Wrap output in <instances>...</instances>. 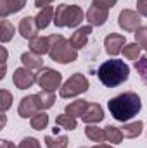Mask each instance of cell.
<instances>
[{"label": "cell", "instance_id": "5b68a950", "mask_svg": "<svg viewBox=\"0 0 147 148\" xmlns=\"http://www.w3.org/2000/svg\"><path fill=\"white\" fill-rule=\"evenodd\" d=\"M90 83L87 79V76L81 73H74L73 76H69V79L61 86L59 90V97L61 98H73V97H78L81 93H85L88 90Z\"/></svg>", "mask_w": 147, "mask_h": 148}, {"label": "cell", "instance_id": "1f68e13d", "mask_svg": "<svg viewBox=\"0 0 147 148\" xmlns=\"http://www.w3.org/2000/svg\"><path fill=\"white\" fill-rule=\"evenodd\" d=\"M17 148H42L40 141L37 138H31V136H26L21 140V143L17 145Z\"/></svg>", "mask_w": 147, "mask_h": 148}, {"label": "cell", "instance_id": "8d00e7d4", "mask_svg": "<svg viewBox=\"0 0 147 148\" xmlns=\"http://www.w3.org/2000/svg\"><path fill=\"white\" fill-rule=\"evenodd\" d=\"M92 148H114V147H111V145H106V143H97L95 147H92Z\"/></svg>", "mask_w": 147, "mask_h": 148}, {"label": "cell", "instance_id": "9c48e42d", "mask_svg": "<svg viewBox=\"0 0 147 148\" xmlns=\"http://www.w3.org/2000/svg\"><path fill=\"white\" fill-rule=\"evenodd\" d=\"M126 45V38L125 35L119 33H109L104 38V47H106V53L111 57H116L118 53L123 52V47Z\"/></svg>", "mask_w": 147, "mask_h": 148}, {"label": "cell", "instance_id": "9a60e30c", "mask_svg": "<svg viewBox=\"0 0 147 148\" xmlns=\"http://www.w3.org/2000/svg\"><path fill=\"white\" fill-rule=\"evenodd\" d=\"M24 5H26V0H0V17L7 19V16L23 10Z\"/></svg>", "mask_w": 147, "mask_h": 148}, {"label": "cell", "instance_id": "f546056e", "mask_svg": "<svg viewBox=\"0 0 147 148\" xmlns=\"http://www.w3.org/2000/svg\"><path fill=\"white\" fill-rule=\"evenodd\" d=\"M135 69H137V73L140 74V77L147 83V55L140 57L139 60H135Z\"/></svg>", "mask_w": 147, "mask_h": 148}, {"label": "cell", "instance_id": "8fae6325", "mask_svg": "<svg viewBox=\"0 0 147 148\" xmlns=\"http://www.w3.org/2000/svg\"><path fill=\"white\" fill-rule=\"evenodd\" d=\"M17 31H19V35L24 38V40H33V38H37L38 31H40V28H38V24H37V19L31 17V16L23 17V19L19 21Z\"/></svg>", "mask_w": 147, "mask_h": 148}, {"label": "cell", "instance_id": "d6986e66", "mask_svg": "<svg viewBox=\"0 0 147 148\" xmlns=\"http://www.w3.org/2000/svg\"><path fill=\"white\" fill-rule=\"evenodd\" d=\"M30 50L35 52L38 55H45L50 52V41L49 36H37L33 40H30Z\"/></svg>", "mask_w": 147, "mask_h": 148}, {"label": "cell", "instance_id": "4316f807", "mask_svg": "<svg viewBox=\"0 0 147 148\" xmlns=\"http://www.w3.org/2000/svg\"><path fill=\"white\" fill-rule=\"evenodd\" d=\"M140 52H142V47L137 41L135 43H126L123 47V55L128 60H139L140 59Z\"/></svg>", "mask_w": 147, "mask_h": 148}, {"label": "cell", "instance_id": "603a6c76", "mask_svg": "<svg viewBox=\"0 0 147 148\" xmlns=\"http://www.w3.org/2000/svg\"><path fill=\"white\" fill-rule=\"evenodd\" d=\"M30 124H31V127H33L35 131H43V129H47V126H49V115L45 114V110L37 112V114L30 119Z\"/></svg>", "mask_w": 147, "mask_h": 148}, {"label": "cell", "instance_id": "277c9868", "mask_svg": "<svg viewBox=\"0 0 147 148\" xmlns=\"http://www.w3.org/2000/svg\"><path fill=\"white\" fill-rule=\"evenodd\" d=\"M83 21V10L78 5H68L61 3L55 9L54 23L57 28H76Z\"/></svg>", "mask_w": 147, "mask_h": 148}, {"label": "cell", "instance_id": "f1b7e54d", "mask_svg": "<svg viewBox=\"0 0 147 148\" xmlns=\"http://www.w3.org/2000/svg\"><path fill=\"white\" fill-rule=\"evenodd\" d=\"M10 105H12V95H10V91L9 90H0V109L2 112H7L10 109Z\"/></svg>", "mask_w": 147, "mask_h": 148}, {"label": "cell", "instance_id": "d6a6232c", "mask_svg": "<svg viewBox=\"0 0 147 148\" xmlns=\"http://www.w3.org/2000/svg\"><path fill=\"white\" fill-rule=\"evenodd\" d=\"M118 0H92V5H97V7H102V9H112L116 5Z\"/></svg>", "mask_w": 147, "mask_h": 148}, {"label": "cell", "instance_id": "ac0fdd59", "mask_svg": "<svg viewBox=\"0 0 147 148\" xmlns=\"http://www.w3.org/2000/svg\"><path fill=\"white\" fill-rule=\"evenodd\" d=\"M54 14H55V9L52 7V5H47V7H43V9H40V12L37 14V24L40 29H45L52 21H54Z\"/></svg>", "mask_w": 147, "mask_h": 148}, {"label": "cell", "instance_id": "7a4b0ae2", "mask_svg": "<svg viewBox=\"0 0 147 148\" xmlns=\"http://www.w3.org/2000/svg\"><path fill=\"white\" fill-rule=\"evenodd\" d=\"M128 76H130L128 64L123 62V60H119V59L106 60L97 69V77H99V81L106 88H116V86H119L121 83H125L128 79Z\"/></svg>", "mask_w": 147, "mask_h": 148}, {"label": "cell", "instance_id": "e0dca14e", "mask_svg": "<svg viewBox=\"0 0 147 148\" xmlns=\"http://www.w3.org/2000/svg\"><path fill=\"white\" fill-rule=\"evenodd\" d=\"M123 136L128 138V140H133V138H139L144 131V122L139 119V121H133V122H123Z\"/></svg>", "mask_w": 147, "mask_h": 148}, {"label": "cell", "instance_id": "2e32d148", "mask_svg": "<svg viewBox=\"0 0 147 148\" xmlns=\"http://www.w3.org/2000/svg\"><path fill=\"white\" fill-rule=\"evenodd\" d=\"M21 62H23V67L33 71V69H42L43 67V55H38L35 52H24L21 55Z\"/></svg>", "mask_w": 147, "mask_h": 148}, {"label": "cell", "instance_id": "44dd1931", "mask_svg": "<svg viewBox=\"0 0 147 148\" xmlns=\"http://www.w3.org/2000/svg\"><path fill=\"white\" fill-rule=\"evenodd\" d=\"M88 103L90 102H87V100H74L69 105H66V114H69L73 117H83V114L88 109Z\"/></svg>", "mask_w": 147, "mask_h": 148}, {"label": "cell", "instance_id": "7402d4cb", "mask_svg": "<svg viewBox=\"0 0 147 148\" xmlns=\"http://www.w3.org/2000/svg\"><path fill=\"white\" fill-rule=\"evenodd\" d=\"M55 126H59V127H62V129H66V131H73V129H76L78 122H76V117H73V115H69V114L64 112V114L57 115Z\"/></svg>", "mask_w": 147, "mask_h": 148}, {"label": "cell", "instance_id": "e575fe53", "mask_svg": "<svg viewBox=\"0 0 147 148\" xmlns=\"http://www.w3.org/2000/svg\"><path fill=\"white\" fill-rule=\"evenodd\" d=\"M54 0H35V7L38 9H43V7H47V5H50Z\"/></svg>", "mask_w": 147, "mask_h": 148}, {"label": "cell", "instance_id": "52a82bcc", "mask_svg": "<svg viewBox=\"0 0 147 148\" xmlns=\"http://www.w3.org/2000/svg\"><path fill=\"white\" fill-rule=\"evenodd\" d=\"M140 14L132 9H123L118 16V24L125 33H135L140 28Z\"/></svg>", "mask_w": 147, "mask_h": 148}, {"label": "cell", "instance_id": "6da1fadb", "mask_svg": "<svg viewBox=\"0 0 147 148\" xmlns=\"http://www.w3.org/2000/svg\"><path fill=\"white\" fill-rule=\"evenodd\" d=\"M107 109L111 115L119 121V122H128L130 119H133L140 109H142V100L135 91H125L114 98H111L107 102Z\"/></svg>", "mask_w": 147, "mask_h": 148}, {"label": "cell", "instance_id": "4dcf8cb0", "mask_svg": "<svg viewBox=\"0 0 147 148\" xmlns=\"http://www.w3.org/2000/svg\"><path fill=\"white\" fill-rule=\"evenodd\" d=\"M135 41L147 50V26H140L137 31H135Z\"/></svg>", "mask_w": 147, "mask_h": 148}, {"label": "cell", "instance_id": "3957f363", "mask_svg": "<svg viewBox=\"0 0 147 148\" xmlns=\"http://www.w3.org/2000/svg\"><path fill=\"white\" fill-rule=\"evenodd\" d=\"M50 41V59L54 62L59 64H71L78 59V50L73 47V43L69 40L62 36V35H50L49 36Z\"/></svg>", "mask_w": 147, "mask_h": 148}, {"label": "cell", "instance_id": "cb8c5ba5", "mask_svg": "<svg viewBox=\"0 0 147 148\" xmlns=\"http://www.w3.org/2000/svg\"><path fill=\"white\" fill-rule=\"evenodd\" d=\"M104 131H106V141H109L112 145H118V143H121L123 141V131H121V127H116V126H106L104 127Z\"/></svg>", "mask_w": 147, "mask_h": 148}, {"label": "cell", "instance_id": "7c38bea8", "mask_svg": "<svg viewBox=\"0 0 147 148\" xmlns=\"http://www.w3.org/2000/svg\"><path fill=\"white\" fill-rule=\"evenodd\" d=\"M107 17H109V10L107 9L92 5L87 10V21H88L90 26H104L106 21H107Z\"/></svg>", "mask_w": 147, "mask_h": 148}, {"label": "cell", "instance_id": "30bf717a", "mask_svg": "<svg viewBox=\"0 0 147 148\" xmlns=\"http://www.w3.org/2000/svg\"><path fill=\"white\" fill-rule=\"evenodd\" d=\"M37 112H40V105H38V98L37 95H28V97H23L21 102H19V107H17V114L19 117L23 119H31Z\"/></svg>", "mask_w": 147, "mask_h": 148}, {"label": "cell", "instance_id": "5bb4252c", "mask_svg": "<svg viewBox=\"0 0 147 148\" xmlns=\"http://www.w3.org/2000/svg\"><path fill=\"white\" fill-rule=\"evenodd\" d=\"M92 28H94V26H90V24H88V26H81V28H78L73 35H71L69 41L73 43V47L76 48V50L87 47V43H88V36L92 35Z\"/></svg>", "mask_w": 147, "mask_h": 148}, {"label": "cell", "instance_id": "ba28073f", "mask_svg": "<svg viewBox=\"0 0 147 148\" xmlns=\"http://www.w3.org/2000/svg\"><path fill=\"white\" fill-rule=\"evenodd\" d=\"M12 83L17 90H28L37 83V74H33L26 67H17L12 74Z\"/></svg>", "mask_w": 147, "mask_h": 148}, {"label": "cell", "instance_id": "8992f818", "mask_svg": "<svg viewBox=\"0 0 147 148\" xmlns=\"http://www.w3.org/2000/svg\"><path fill=\"white\" fill-rule=\"evenodd\" d=\"M37 83L42 88V91H55L61 90V83H62V74L59 71H54L50 67H42L37 73Z\"/></svg>", "mask_w": 147, "mask_h": 148}, {"label": "cell", "instance_id": "74e56055", "mask_svg": "<svg viewBox=\"0 0 147 148\" xmlns=\"http://www.w3.org/2000/svg\"><path fill=\"white\" fill-rule=\"evenodd\" d=\"M137 2H142V0H137Z\"/></svg>", "mask_w": 147, "mask_h": 148}, {"label": "cell", "instance_id": "83f0119b", "mask_svg": "<svg viewBox=\"0 0 147 148\" xmlns=\"http://www.w3.org/2000/svg\"><path fill=\"white\" fill-rule=\"evenodd\" d=\"M45 147L47 148H68V136H45Z\"/></svg>", "mask_w": 147, "mask_h": 148}, {"label": "cell", "instance_id": "836d02e7", "mask_svg": "<svg viewBox=\"0 0 147 148\" xmlns=\"http://www.w3.org/2000/svg\"><path fill=\"white\" fill-rule=\"evenodd\" d=\"M137 12H139L140 16L147 17V0H142V2H139V5H137Z\"/></svg>", "mask_w": 147, "mask_h": 148}, {"label": "cell", "instance_id": "ffe728a7", "mask_svg": "<svg viewBox=\"0 0 147 148\" xmlns=\"http://www.w3.org/2000/svg\"><path fill=\"white\" fill-rule=\"evenodd\" d=\"M85 134H87V138H88L90 141H94V143H102V141H106V131H104L102 127H99L97 124H87Z\"/></svg>", "mask_w": 147, "mask_h": 148}, {"label": "cell", "instance_id": "4fadbf2b", "mask_svg": "<svg viewBox=\"0 0 147 148\" xmlns=\"http://www.w3.org/2000/svg\"><path fill=\"white\" fill-rule=\"evenodd\" d=\"M104 109L99 105V103H95V102H90L88 103V109L87 112L83 114V122L85 124H99L101 121H104Z\"/></svg>", "mask_w": 147, "mask_h": 148}, {"label": "cell", "instance_id": "484cf974", "mask_svg": "<svg viewBox=\"0 0 147 148\" xmlns=\"http://www.w3.org/2000/svg\"><path fill=\"white\" fill-rule=\"evenodd\" d=\"M37 98H38L40 110H47L55 103V95L52 91H40V93H37Z\"/></svg>", "mask_w": 147, "mask_h": 148}, {"label": "cell", "instance_id": "d590c367", "mask_svg": "<svg viewBox=\"0 0 147 148\" xmlns=\"http://www.w3.org/2000/svg\"><path fill=\"white\" fill-rule=\"evenodd\" d=\"M0 148H17L14 143H10L9 140H2L0 141Z\"/></svg>", "mask_w": 147, "mask_h": 148}, {"label": "cell", "instance_id": "d4e9b609", "mask_svg": "<svg viewBox=\"0 0 147 148\" xmlns=\"http://www.w3.org/2000/svg\"><path fill=\"white\" fill-rule=\"evenodd\" d=\"M14 38V24L9 19H2L0 21V41L7 43Z\"/></svg>", "mask_w": 147, "mask_h": 148}]
</instances>
